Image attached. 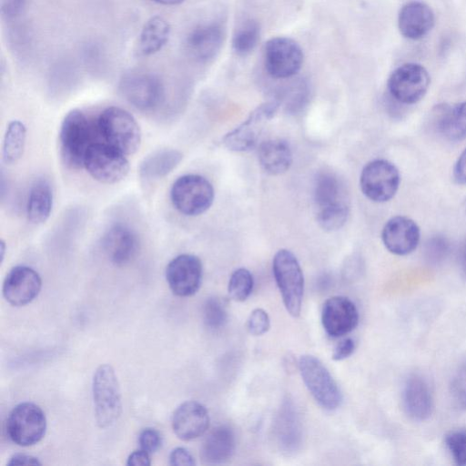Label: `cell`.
<instances>
[{
  "mask_svg": "<svg viewBox=\"0 0 466 466\" xmlns=\"http://www.w3.org/2000/svg\"><path fill=\"white\" fill-rule=\"evenodd\" d=\"M453 179L460 185L466 184V147L455 162L453 167Z\"/></svg>",
  "mask_w": 466,
  "mask_h": 466,
  "instance_id": "43",
  "label": "cell"
},
{
  "mask_svg": "<svg viewBox=\"0 0 466 466\" xmlns=\"http://www.w3.org/2000/svg\"><path fill=\"white\" fill-rule=\"evenodd\" d=\"M450 392L455 407L466 410V361L454 373L450 385Z\"/></svg>",
  "mask_w": 466,
  "mask_h": 466,
  "instance_id": "37",
  "label": "cell"
},
{
  "mask_svg": "<svg viewBox=\"0 0 466 466\" xmlns=\"http://www.w3.org/2000/svg\"><path fill=\"white\" fill-rule=\"evenodd\" d=\"M98 129L80 109L70 110L59 129V151L64 164L73 169L84 167L89 147L96 143Z\"/></svg>",
  "mask_w": 466,
  "mask_h": 466,
  "instance_id": "2",
  "label": "cell"
},
{
  "mask_svg": "<svg viewBox=\"0 0 466 466\" xmlns=\"http://www.w3.org/2000/svg\"><path fill=\"white\" fill-rule=\"evenodd\" d=\"M433 25V12L424 3L410 2L400 10L398 26L400 34L406 38L420 39L431 31Z\"/></svg>",
  "mask_w": 466,
  "mask_h": 466,
  "instance_id": "23",
  "label": "cell"
},
{
  "mask_svg": "<svg viewBox=\"0 0 466 466\" xmlns=\"http://www.w3.org/2000/svg\"><path fill=\"white\" fill-rule=\"evenodd\" d=\"M201 260L192 254H181L167 266L166 279L174 294L179 297L194 295L202 281Z\"/></svg>",
  "mask_w": 466,
  "mask_h": 466,
  "instance_id": "15",
  "label": "cell"
},
{
  "mask_svg": "<svg viewBox=\"0 0 466 466\" xmlns=\"http://www.w3.org/2000/svg\"><path fill=\"white\" fill-rule=\"evenodd\" d=\"M5 250V243L4 240H2L1 241V261H3V259H4Z\"/></svg>",
  "mask_w": 466,
  "mask_h": 466,
  "instance_id": "48",
  "label": "cell"
},
{
  "mask_svg": "<svg viewBox=\"0 0 466 466\" xmlns=\"http://www.w3.org/2000/svg\"><path fill=\"white\" fill-rule=\"evenodd\" d=\"M225 38L221 25L208 23L195 27L187 35L186 46L189 55L198 62H208L217 56Z\"/></svg>",
  "mask_w": 466,
  "mask_h": 466,
  "instance_id": "20",
  "label": "cell"
},
{
  "mask_svg": "<svg viewBox=\"0 0 466 466\" xmlns=\"http://www.w3.org/2000/svg\"><path fill=\"white\" fill-rule=\"evenodd\" d=\"M95 417L100 428L114 425L122 411L121 390L115 370L109 364H101L92 381Z\"/></svg>",
  "mask_w": 466,
  "mask_h": 466,
  "instance_id": "4",
  "label": "cell"
},
{
  "mask_svg": "<svg viewBox=\"0 0 466 466\" xmlns=\"http://www.w3.org/2000/svg\"><path fill=\"white\" fill-rule=\"evenodd\" d=\"M400 181L398 168L385 159H375L363 167L360 177L362 193L374 202H386L396 194Z\"/></svg>",
  "mask_w": 466,
  "mask_h": 466,
  "instance_id": "11",
  "label": "cell"
},
{
  "mask_svg": "<svg viewBox=\"0 0 466 466\" xmlns=\"http://www.w3.org/2000/svg\"><path fill=\"white\" fill-rule=\"evenodd\" d=\"M42 280L32 268L20 265L10 269L3 283V295L13 306H24L39 294Z\"/></svg>",
  "mask_w": 466,
  "mask_h": 466,
  "instance_id": "16",
  "label": "cell"
},
{
  "mask_svg": "<svg viewBox=\"0 0 466 466\" xmlns=\"http://www.w3.org/2000/svg\"><path fill=\"white\" fill-rule=\"evenodd\" d=\"M302 380L315 400L323 409L334 410L340 406L342 395L328 369L315 356L303 355L299 360Z\"/></svg>",
  "mask_w": 466,
  "mask_h": 466,
  "instance_id": "7",
  "label": "cell"
},
{
  "mask_svg": "<svg viewBox=\"0 0 466 466\" xmlns=\"http://www.w3.org/2000/svg\"><path fill=\"white\" fill-rule=\"evenodd\" d=\"M138 443L140 449L147 451L148 453H153L160 448L162 437L157 430L153 428H147L140 432L138 436Z\"/></svg>",
  "mask_w": 466,
  "mask_h": 466,
  "instance_id": "39",
  "label": "cell"
},
{
  "mask_svg": "<svg viewBox=\"0 0 466 466\" xmlns=\"http://www.w3.org/2000/svg\"><path fill=\"white\" fill-rule=\"evenodd\" d=\"M406 413L414 420H427L432 413L433 399L427 381L418 375L409 377L402 391Z\"/></svg>",
  "mask_w": 466,
  "mask_h": 466,
  "instance_id": "22",
  "label": "cell"
},
{
  "mask_svg": "<svg viewBox=\"0 0 466 466\" xmlns=\"http://www.w3.org/2000/svg\"><path fill=\"white\" fill-rule=\"evenodd\" d=\"M260 37L259 24L248 19L243 22L235 31L232 38V48L239 56H246L257 46Z\"/></svg>",
  "mask_w": 466,
  "mask_h": 466,
  "instance_id": "31",
  "label": "cell"
},
{
  "mask_svg": "<svg viewBox=\"0 0 466 466\" xmlns=\"http://www.w3.org/2000/svg\"><path fill=\"white\" fill-rule=\"evenodd\" d=\"M459 266L462 275L466 278V241L459 251Z\"/></svg>",
  "mask_w": 466,
  "mask_h": 466,
  "instance_id": "46",
  "label": "cell"
},
{
  "mask_svg": "<svg viewBox=\"0 0 466 466\" xmlns=\"http://www.w3.org/2000/svg\"><path fill=\"white\" fill-rule=\"evenodd\" d=\"M25 140V126L19 120L11 121L6 127L2 147L3 161L5 164H15L22 157Z\"/></svg>",
  "mask_w": 466,
  "mask_h": 466,
  "instance_id": "30",
  "label": "cell"
},
{
  "mask_svg": "<svg viewBox=\"0 0 466 466\" xmlns=\"http://www.w3.org/2000/svg\"><path fill=\"white\" fill-rule=\"evenodd\" d=\"M25 0H1V11L7 17L18 15L24 9Z\"/></svg>",
  "mask_w": 466,
  "mask_h": 466,
  "instance_id": "42",
  "label": "cell"
},
{
  "mask_svg": "<svg viewBox=\"0 0 466 466\" xmlns=\"http://www.w3.org/2000/svg\"><path fill=\"white\" fill-rule=\"evenodd\" d=\"M451 243L443 235L431 237L424 246L425 258L431 264L442 262L450 253Z\"/></svg>",
  "mask_w": 466,
  "mask_h": 466,
  "instance_id": "35",
  "label": "cell"
},
{
  "mask_svg": "<svg viewBox=\"0 0 466 466\" xmlns=\"http://www.w3.org/2000/svg\"><path fill=\"white\" fill-rule=\"evenodd\" d=\"M248 329L253 336H261L268 332L270 327L269 317L263 309H255L248 319Z\"/></svg>",
  "mask_w": 466,
  "mask_h": 466,
  "instance_id": "38",
  "label": "cell"
},
{
  "mask_svg": "<svg viewBox=\"0 0 466 466\" xmlns=\"http://www.w3.org/2000/svg\"><path fill=\"white\" fill-rule=\"evenodd\" d=\"M170 35L168 22L159 15L149 18L139 35L137 51L141 56H150L167 44Z\"/></svg>",
  "mask_w": 466,
  "mask_h": 466,
  "instance_id": "29",
  "label": "cell"
},
{
  "mask_svg": "<svg viewBox=\"0 0 466 466\" xmlns=\"http://www.w3.org/2000/svg\"><path fill=\"white\" fill-rule=\"evenodd\" d=\"M208 426V412L206 407L198 401H185L173 413L172 429L180 440H195L202 436Z\"/></svg>",
  "mask_w": 466,
  "mask_h": 466,
  "instance_id": "19",
  "label": "cell"
},
{
  "mask_svg": "<svg viewBox=\"0 0 466 466\" xmlns=\"http://www.w3.org/2000/svg\"><path fill=\"white\" fill-rule=\"evenodd\" d=\"M119 88L123 96L140 110L158 106L165 97L162 81L151 73H128L122 77Z\"/></svg>",
  "mask_w": 466,
  "mask_h": 466,
  "instance_id": "13",
  "label": "cell"
},
{
  "mask_svg": "<svg viewBox=\"0 0 466 466\" xmlns=\"http://www.w3.org/2000/svg\"><path fill=\"white\" fill-rule=\"evenodd\" d=\"M358 322V309L349 298L334 296L324 302L321 323L329 336L341 337L353 330Z\"/></svg>",
  "mask_w": 466,
  "mask_h": 466,
  "instance_id": "17",
  "label": "cell"
},
{
  "mask_svg": "<svg viewBox=\"0 0 466 466\" xmlns=\"http://www.w3.org/2000/svg\"><path fill=\"white\" fill-rule=\"evenodd\" d=\"M313 198L321 228L334 231L345 224L350 213L349 200L342 181L335 174L324 171L317 176Z\"/></svg>",
  "mask_w": 466,
  "mask_h": 466,
  "instance_id": "1",
  "label": "cell"
},
{
  "mask_svg": "<svg viewBox=\"0 0 466 466\" xmlns=\"http://www.w3.org/2000/svg\"><path fill=\"white\" fill-rule=\"evenodd\" d=\"M303 60L300 46L290 37L276 36L265 44V69L275 79L289 78L298 74Z\"/></svg>",
  "mask_w": 466,
  "mask_h": 466,
  "instance_id": "10",
  "label": "cell"
},
{
  "mask_svg": "<svg viewBox=\"0 0 466 466\" xmlns=\"http://www.w3.org/2000/svg\"><path fill=\"white\" fill-rule=\"evenodd\" d=\"M183 154L173 148H162L151 152L140 163L139 176L146 180L162 178L181 162Z\"/></svg>",
  "mask_w": 466,
  "mask_h": 466,
  "instance_id": "27",
  "label": "cell"
},
{
  "mask_svg": "<svg viewBox=\"0 0 466 466\" xmlns=\"http://www.w3.org/2000/svg\"><path fill=\"white\" fill-rule=\"evenodd\" d=\"M169 462L171 465H195V460L192 454L185 448L177 447L174 449L169 455Z\"/></svg>",
  "mask_w": 466,
  "mask_h": 466,
  "instance_id": "40",
  "label": "cell"
},
{
  "mask_svg": "<svg viewBox=\"0 0 466 466\" xmlns=\"http://www.w3.org/2000/svg\"><path fill=\"white\" fill-rule=\"evenodd\" d=\"M381 238L385 248L392 254L403 256L411 253L420 241V228L415 221L396 216L384 225Z\"/></svg>",
  "mask_w": 466,
  "mask_h": 466,
  "instance_id": "18",
  "label": "cell"
},
{
  "mask_svg": "<svg viewBox=\"0 0 466 466\" xmlns=\"http://www.w3.org/2000/svg\"><path fill=\"white\" fill-rule=\"evenodd\" d=\"M435 129L451 141L466 138V101L454 106L437 105L432 110Z\"/></svg>",
  "mask_w": 466,
  "mask_h": 466,
  "instance_id": "24",
  "label": "cell"
},
{
  "mask_svg": "<svg viewBox=\"0 0 466 466\" xmlns=\"http://www.w3.org/2000/svg\"><path fill=\"white\" fill-rule=\"evenodd\" d=\"M149 454L142 449L135 451L128 456L127 464L129 466H149L151 464Z\"/></svg>",
  "mask_w": 466,
  "mask_h": 466,
  "instance_id": "44",
  "label": "cell"
},
{
  "mask_svg": "<svg viewBox=\"0 0 466 466\" xmlns=\"http://www.w3.org/2000/svg\"><path fill=\"white\" fill-rule=\"evenodd\" d=\"M46 430V415L39 406L32 402L17 404L6 420V433L19 446H32L39 442Z\"/></svg>",
  "mask_w": 466,
  "mask_h": 466,
  "instance_id": "8",
  "label": "cell"
},
{
  "mask_svg": "<svg viewBox=\"0 0 466 466\" xmlns=\"http://www.w3.org/2000/svg\"><path fill=\"white\" fill-rule=\"evenodd\" d=\"M53 199L50 183L44 178L36 180L32 185L27 198V219L35 225L45 223L51 214Z\"/></svg>",
  "mask_w": 466,
  "mask_h": 466,
  "instance_id": "28",
  "label": "cell"
},
{
  "mask_svg": "<svg viewBox=\"0 0 466 466\" xmlns=\"http://www.w3.org/2000/svg\"><path fill=\"white\" fill-rule=\"evenodd\" d=\"M214 196L211 183L196 174L179 177L170 189L173 206L186 216H198L206 212L211 207Z\"/></svg>",
  "mask_w": 466,
  "mask_h": 466,
  "instance_id": "6",
  "label": "cell"
},
{
  "mask_svg": "<svg viewBox=\"0 0 466 466\" xmlns=\"http://www.w3.org/2000/svg\"><path fill=\"white\" fill-rule=\"evenodd\" d=\"M228 319L225 303L217 297L208 298L203 305V320L211 329H220Z\"/></svg>",
  "mask_w": 466,
  "mask_h": 466,
  "instance_id": "33",
  "label": "cell"
},
{
  "mask_svg": "<svg viewBox=\"0 0 466 466\" xmlns=\"http://www.w3.org/2000/svg\"><path fill=\"white\" fill-rule=\"evenodd\" d=\"M235 449L236 438L233 430L228 425H219L204 440L200 456L207 464H220L232 457Z\"/></svg>",
  "mask_w": 466,
  "mask_h": 466,
  "instance_id": "25",
  "label": "cell"
},
{
  "mask_svg": "<svg viewBox=\"0 0 466 466\" xmlns=\"http://www.w3.org/2000/svg\"><path fill=\"white\" fill-rule=\"evenodd\" d=\"M445 444L457 465H466V430H456L445 437Z\"/></svg>",
  "mask_w": 466,
  "mask_h": 466,
  "instance_id": "36",
  "label": "cell"
},
{
  "mask_svg": "<svg viewBox=\"0 0 466 466\" xmlns=\"http://www.w3.org/2000/svg\"><path fill=\"white\" fill-rule=\"evenodd\" d=\"M272 270L287 311L298 317L301 310L304 277L297 258L288 249L279 250L273 258Z\"/></svg>",
  "mask_w": 466,
  "mask_h": 466,
  "instance_id": "5",
  "label": "cell"
},
{
  "mask_svg": "<svg viewBox=\"0 0 466 466\" xmlns=\"http://www.w3.org/2000/svg\"><path fill=\"white\" fill-rule=\"evenodd\" d=\"M99 135L106 143L125 155H133L140 147L142 132L134 116L127 110L109 106L96 121Z\"/></svg>",
  "mask_w": 466,
  "mask_h": 466,
  "instance_id": "3",
  "label": "cell"
},
{
  "mask_svg": "<svg viewBox=\"0 0 466 466\" xmlns=\"http://www.w3.org/2000/svg\"><path fill=\"white\" fill-rule=\"evenodd\" d=\"M355 350V342L350 338H346L339 341L335 347L332 359L334 360H342L349 358Z\"/></svg>",
  "mask_w": 466,
  "mask_h": 466,
  "instance_id": "41",
  "label": "cell"
},
{
  "mask_svg": "<svg viewBox=\"0 0 466 466\" xmlns=\"http://www.w3.org/2000/svg\"><path fill=\"white\" fill-rule=\"evenodd\" d=\"M295 415L289 404L283 407L279 431L283 435L280 438H282L283 443L288 449H293L297 445L299 438L298 423Z\"/></svg>",
  "mask_w": 466,
  "mask_h": 466,
  "instance_id": "34",
  "label": "cell"
},
{
  "mask_svg": "<svg viewBox=\"0 0 466 466\" xmlns=\"http://www.w3.org/2000/svg\"><path fill=\"white\" fill-rule=\"evenodd\" d=\"M254 287V279L250 271L245 268H239L233 271L229 278L228 292L235 301H245L251 294Z\"/></svg>",
  "mask_w": 466,
  "mask_h": 466,
  "instance_id": "32",
  "label": "cell"
},
{
  "mask_svg": "<svg viewBox=\"0 0 466 466\" xmlns=\"http://www.w3.org/2000/svg\"><path fill=\"white\" fill-rule=\"evenodd\" d=\"M279 108L277 101H268L257 106L248 118L223 137L224 146L234 152H245L253 148L266 125Z\"/></svg>",
  "mask_w": 466,
  "mask_h": 466,
  "instance_id": "14",
  "label": "cell"
},
{
  "mask_svg": "<svg viewBox=\"0 0 466 466\" xmlns=\"http://www.w3.org/2000/svg\"><path fill=\"white\" fill-rule=\"evenodd\" d=\"M84 167L96 181L115 184L123 180L129 171L126 155L107 143H94L88 149Z\"/></svg>",
  "mask_w": 466,
  "mask_h": 466,
  "instance_id": "9",
  "label": "cell"
},
{
  "mask_svg": "<svg viewBox=\"0 0 466 466\" xmlns=\"http://www.w3.org/2000/svg\"><path fill=\"white\" fill-rule=\"evenodd\" d=\"M258 157L261 167L269 175L283 174L292 164L290 147L281 139H269L261 143Z\"/></svg>",
  "mask_w": 466,
  "mask_h": 466,
  "instance_id": "26",
  "label": "cell"
},
{
  "mask_svg": "<svg viewBox=\"0 0 466 466\" xmlns=\"http://www.w3.org/2000/svg\"><path fill=\"white\" fill-rule=\"evenodd\" d=\"M102 246L109 260L117 266L130 262L137 253L136 234L122 224L110 227L102 238Z\"/></svg>",
  "mask_w": 466,
  "mask_h": 466,
  "instance_id": "21",
  "label": "cell"
},
{
  "mask_svg": "<svg viewBox=\"0 0 466 466\" xmlns=\"http://www.w3.org/2000/svg\"><path fill=\"white\" fill-rule=\"evenodd\" d=\"M428 71L419 64L408 63L396 68L388 79V90L391 97L404 105L420 101L430 86Z\"/></svg>",
  "mask_w": 466,
  "mask_h": 466,
  "instance_id": "12",
  "label": "cell"
},
{
  "mask_svg": "<svg viewBox=\"0 0 466 466\" xmlns=\"http://www.w3.org/2000/svg\"><path fill=\"white\" fill-rule=\"evenodd\" d=\"M151 1L161 4V5H176L181 4L185 0H151Z\"/></svg>",
  "mask_w": 466,
  "mask_h": 466,
  "instance_id": "47",
  "label": "cell"
},
{
  "mask_svg": "<svg viewBox=\"0 0 466 466\" xmlns=\"http://www.w3.org/2000/svg\"><path fill=\"white\" fill-rule=\"evenodd\" d=\"M464 210H465V213H466V199L464 201Z\"/></svg>",
  "mask_w": 466,
  "mask_h": 466,
  "instance_id": "49",
  "label": "cell"
},
{
  "mask_svg": "<svg viewBox=\"0 0 466 466\" xmlns=\"http://www.w3.org/2000/svg\"><path fill=\"white\" fill-rule=\"evenodd\" d=\"M7 465H41V462L35 457L18 453L9 459Z\"/></svg>",
  "mask_w": 466,
  "mask_h": 466,
  "instance_id": "45",
  "label": "cell"
}]
</instances>
